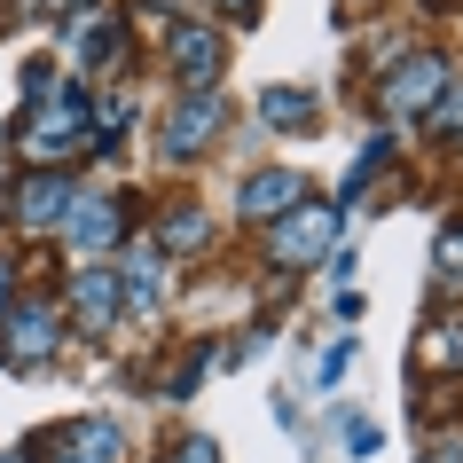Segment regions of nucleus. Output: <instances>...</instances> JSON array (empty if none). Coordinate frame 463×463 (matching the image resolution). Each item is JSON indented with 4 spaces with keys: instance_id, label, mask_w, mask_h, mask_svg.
I'll use <instances>...</instances> for the list:
<instances>
[{
    "instance_id": "nucleus-1",
    "label": "nucleus",
    "mask_w": 463,
    "mask_h": 463,
    "mask_svg": "<svg viewBox=\"0 0 463 463\" xmlns=\"http://www.w3.org/2000/svg\"><path fill=\"white\" fill-rule=\"evenodd\" d=\"M79 134H87V102H79V95H55L48 118L24 126V157H32V165H55V157H71V149H79Z\"/></svg>"
},
{
    "instance_id": "nucleus-2",
    "label": "nucleus",
    "mask_w": 463,
    "mask_h": 463,
    "mask_svg": "<svg viewBox=\"0 0 463 463\" xmlns=\"http://www.w3.org/2000/svg\"><path fill=\"white\" fill-rule=\"evenodd\" d=\"M0 322H8V338H0V362L8 369H40L55 354V307H16Z\"/></svg>"
},
{
    "instance_id": "nucleus-3",
    "label": "nucleus",
    "mask_w": 463,
    "mask_h": 463,
    "mask_svg": "<svg viewBox=\"0 0 463 463\" xmlns=\"http://www.w3.org/2000/svg\"><path fill=\"white\" fill-rule=\"evenodd\" d=\"M220 126H228V102H220L213 87H189V102L165 118V149H204Z\"/></svg>"
},
{
    "instance_id": "nucleus-4",
    "label": "nucleus",
    "mask_w": 463,
    "mask_h": 463,
    "mask_svg": "<svg viewBox=\"0 0 463 463\" xmlns=\"http://www.w3.org/2000/svg\"><path fill=\"white\" fill-rule=\"evenodd\" d=\"M439 87H448V63H439V55H416V63H401V71H392L385 110H392V118H416L424 102H439Z\"/></svg>"
},
{
    "instance_id": "nucleus-5",
    "label": "nucleus",
    "mask_w": 463,
    "mask_h": 463,
    "mask_svg": "<svg viewBox=\"0 0 463 463\" xmlns=\"http://www.w3.org/2000/svg\"><path fill=\"white\" fill-rule=\"evenodd\" d=\"M16 220H24V228L71 220V181H63V173H32V181H16Z\"/></svg>"
},
{
    "instance_id": "nucleus-6",
    "label": "nucleus",
    "mask_w": 463,
    "mask_h": 463,
    "mask_svg": "<svg viewBox=\"0 0 463 463\" xmlns=\"http://www.w3.org/2000/svg\"><path fill=\"white\" fill-rule=\"evenodd\" d=\"M48 448H55V463H118V432H110L102 416H79V424H63Z\"/></svg>"
},
{
    "instance_id": "nucleus-7",
    "label": "nucleus",
    "mask_w": 463,
    "mask_h": 463,
    "mask_svg": "<svg viewBox=\"0 0 463 463\" xmlns=\"http://www.w3.org/2000/svg\"><path fill=\"white\" fill-rule=\"evenodd\" d=\"M173 63H181V79H189V87H213V79H220V32L181 24V32H173Z\"/></svg>"
},
{
    "instance_id": "nucleus-8",
    "label": "nucleus",
    "mask_w": 463,
    "mask_h": 463,
    "mask_svg": "<svg viewBox=\"0 0 463 463\" xmlns=\"http://www.w3.org/2000/svg\"><path fill=\"white\" fill-rule=\"evenodd\" d=\"M330 236H338V213H298L275 228V260H315Z\"/></svg>"
},
{
    "instance_id": "nucleus-9",
    "label": "nucleus",
    "mask_w": 463,
    "mask_h": 463,
    "mask_svg": "<svg viewBox=\"0 0 463 463\" xmlns=\"http://www.w3.org/2000/svg\"><path fill=\"white\" fill-rule=\"evenodd\" d=\"M110 315H118V275L110 268H79V322H87V330H110Z\"/></svg>"
},
{
    "instance_id": "nucleus-10",
    "label": "nucleus",
    "mask_w": 463,
    "mask_h": 463,
    "mask_svg": "<svg viewBox=\"0 0 463 463\" xmlns=\"http://www.w3.org/2000/svg\"><path fill=\"white\" fill-rule=\"evenodd\" d=\"M283 204H298V173H260V181H244V213L251 220H275Z\"/></svg>"
},
{
    "instance_id": "nucleus-11",
    "label": "nucleus",
    "mask_w": 463,
    "mask_h": 463,
    "mask_svg": "<svg viewBox=\"0 0 463 463\" xmlns=\"http://www.w3.org/2000/svg\"><path fill=\"white\" fill-rule=\"evenodd\" d=\"M71 236L87 251H102V244H118V204H110V213H102V196L95 204H87V213H71Z\"/></svg>"
},
{
    "instance_id": "nucleus-12",
    "label": "nucleus",
    "mask_w": 463,
    "mask_h": 463,
    "mask_svg": "<svg viewBox=\"0 0 463 463\" xmlns=\"http://www.w3.org/2000/svg\"><path fill=\"white\" fill-rule=\"evenodd\" d=\"M268 126H307V95H268Z\"/></svg>"
},
{
    "instance_id": "nucleus-13",
    "label": "nucleus",
    "mask_w": 463,
    "mask_h": 463,
    "mask_svg": "<svg viewBox=\"0 0 463 463\" xmlns=\"http://www.w3.org/2000/svg\"><path fill=\"white\" fill-rule=\"evenodd\" d=\"M204 236H213V228H204L196 213H181V220L165 213V244H204Z\"/></svg>"
},
{
    "instance_id": "nucleus-14",
    "label": "nucleus",
    "mask_w": 463,
    "mask_h": 463,
    "mask_svg": "<svg viewBox=\"0 0 463 463\" xmlns=\"http://www.w3.org/2000/svg\"><path fill=\"white\" fill-rule=\"evenodd\" d=\"M165 463H220V456H213V439H181Z\"/></svg>"
},
{
    "instance_id": "nucleus-15",
    "label": "nucleus",
    "mask_w": 463,
    "mask_h": 463,
    "mask_svg": "<svg viewBox=\"0 0 463 463\" xmlns=\"http://www.w3.org/2000/svg\"><path fill=\"white\" fill-rule=\"evenodd\" d=\"M439 268H456V275H463V228L448 236V244H439Z\"/></svg>"
},
{
    "instance_id": "nucleus-16",
    "label": "nucleus",
    "mask_w": 463,
    "mask_h": 463,
    "mask_svg": "<svg viewBox=\"0 0 463 463\" xmlns=\"http://www.w3.org/2000/svg\"><path fill=\"white\" fill-rule=\"evenodd\" d=\"M448 134H463V95H456V110H448Z\"/></svg>"
},
{
    "instance_id": "nucleus-17",
    "label": "nucleus",
    "mask_w": 463,
    "mask_h": 463,
    "mask_svg": "<svg viewBox=\"0 0 463 463\" xmlns=\"http://www.w3.org/2000/svg\"><path fill=\"white\" fill-rule=\"evenodd\" d=\"M0 315H8V260H0Z\"/></svg>"
}]
</instances>
